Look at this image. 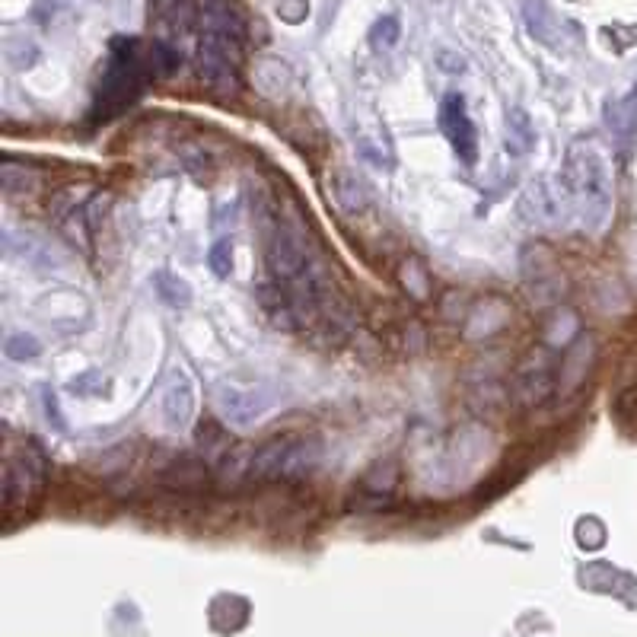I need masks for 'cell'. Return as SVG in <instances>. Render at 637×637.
Returning a JSON list of instances; mask_svg holds the SVG:
<instances>
[{"label": "cell", "instance_id": "cell-14", "mask_svg": "<svg viewBox=\"0 0 637 637\" xmlns=\"http://www.w3.org/2000/svg\"><path fill=\"white\" fill-rule=\"evenodd\" d=\"M36 58H39V48L29 39H10L7 42V61L16 67V71H26V67L36 64Z\"/></svg>", "mask_w": 637, "mask_h": 637}, {"label": "cell", "instance_id": "cell-6", "mask_svg": "<svg viewBox=\"0 0 637 637\" xmlns=\"http://www.w3.org/2000/svg\"><path fill=\"white\" fill-rule=\"evenodd\" d=\"M437 122H440V131L446 134V141H450L453 150L459 153V160L475 163L478 144H475L472 118H469V112H466V99H462L459 93H450V96H446V99L440 102Z\"/></svg>", "mask_w": 637, "mask_h": 637}, {"label": "cell", "instance_id": "cell-12", "mask_svg": "<svg viewBox=\"0 0 637 637\" xmlns=\"http://www.w3.org/2000/svg\"><path fill=\"white\" fill-rule=\"evenodd\" d=\"M147 61H150V74H157V77H166L179 67V55L166 42H153L147 51Z\"/></svg>", "mask_w": 637, "mask_h": 637}, {"label": "cell", "instance_id": "cell-5", "mask_svg": "<svg viewBox=\"0 0 637 637\" xmlns=\"http://www.w3.org/2000/svg\"><path fill=\"white\" fill-rule=\"evenodd\" d=\"M45 485V459L36 446H29L20 456H10L4 466V507L13 513L16 507H26L36 501Z\"/></svg>", "mask_w": 637, "mask_h": 637}, {"label": "cell", "instance_id": "cell-2", "mask_svg": "<svg viewBox=\"0 0 637 637\" xmlns=\"http://www.w3.org/2000/svg\"><path fill=\"white\" fill-rule=\"evenodd\" d=\"M239 55H243V20L227 0H208L201 10L198 74L217 96L239 90Z\"/></svg>", "mask_w": 637, "mask_h": 637}, {"label": "cell", "instance_id": "cell-21", "mask_svg": "<svg viewBox=\"0 0 637 637\" xmlns=\"http://www.w3.org/2000/svg\"><path fill=\"white\" fill-rule=\"evenodd\" d=\"M42 399H45V415H48V421L55 424L58 430H64V415H61V408H58V402H55V392H51V389H42Z\"/></svg>", "mask_w": 637, "mask_h": 637}, {"label": "cell", "instance_id": "cell-9", "mask_svg": "<svg viewBox=\"0 0 637 637\" xmlns=\"http://www.w3.org/2000/svg\"><path fill=\"white\" fill-rule=\"evenodd\" d=\"M606 125L618 147L628 150L637 141V90L625 99H615L606 106Z\"/></svg>", "mask_w": 637, "mask_h": 637}, {"label": "cell", "instance_id": "cell-1", "mask_svg": "<svg viewBox=\"0 0 637 637\" xmlns=\"http://www.w3.org/2000/svg\"><path fill=\"white\" fill-rule=\"evenodd\" d=\"M561 192L590 233H602L612 220V176L606 153L596 144H571L561 169Z\"/></svg>", "mask_w": 637, "mask_h": 637}, {"label": "cell", "instance_id": "cell-7", "mask_svg": "<svg viewBox=\"0 0 637 637\" xmlns=\"http://www.w3.org/2000/svg\"><path fill=\"white\" fill-rule=\"evenodd\" d=\"M271 405H274V399H268L265 389L233 386V383H223L217 389V408H220V415L227 418L230 424H236V427H246V424L258 421Z\"/></svg>", "mask_w": 637, "mask_h": 637}, {"label": "cell", "instance_id": "cell-3", "mask_svg": "<svg viewBox=\"0 0 637 637\" xmlns=\"http://www.w3.org/2000/svg\"><path fill=\"white\" fill-rule=\"evenodd\" d=\"M319 459H322L319 440L284 434L258 446V453L249 462V475L252 481H300L319 466Z\"/></svg>", "mask_w": 637, "mask_h": 637}, {"label": "cell", "instance_id": "cell-17", "mask_svg": "<svg viewBox=\"0 0 637 637\" xmlns=\"http://www.w3.org/2000/svg\"><path fill=\"white\" fill-rule=\"evenodd\" d=\"M507 137L513 141V153L529 150L532 141H536V137H532V128H529V118H526L523 112H513L510 125H507Z\"/></svg>", "mask_w": 637, "mask_h": 637}, {"label": "cell", "instance_id": "cell-16", "mask_svg": "<svg viewBox=\"0 0 637 637\" xmlns=\"http://www.w3.org/2000/svg\"><path fill=\"white\" fill-rule=\"evenodd\" d=\"M399 36H402V26H399V20H395V16H383V20L370 29V42H373L376 51H380V48H392L395 42H399Z\"/></svg>", "mask_w": 637, "mask_h": 637}, {"label": "cell", "instance_id": "cell-10", "mask_svg": "<svg viewBox=\"0 0 637 637\" xmlns=\"http://www.w3.org/2000/svg\"><path fill=\"white\" fill-rule=\"evenodd\" d=\"M153 287H157V294L166 306H176V309H185L188 303H192V287H188L185 278H179V274L172 271H157L153 274Z\"/></svg>", "mask_w": 637, "mask_h": 637}, {"label": "cell", "instance_id": "cell-4", "mask_svg": "<svg viewBox=\"0 0 637 637\" xmlns=\"http://www.w3.org/2000/svg\"><path fill=\"white\" fill-rule=\"evenodd\" d=\"M150 71V61H144L141 45L134 39H115L112 42V58L106 74H102L99 83V112L102 115H115L122 112L128 102H134L144 90V77Z\"/></svg>", "mask_w": 637, "mask_h": 637}, {"label": "cell", "instance_id": "cell-22", "mask_svg": "<svg viewBox=\"0 0 637 637\" xmlns=\"http://www.w3.org/2000/svg\"><path fill=\"white\" fill-rule=\"evenodd\" d=\"M153 4H157V10H160L163 16H176V13L185 7V0H153Z\"/></svg>", "mask_w": 637, "mask_h": 637}, {"label": "cell", "instance_id": "cell-15", "mask_svg": "<svg viewBox=\"0 0 637 637\" xmlns=\"http://www.w3.org/2000/svg\"><path fill=\"white\" fill-rule=\"evenodd\" d=\"M208 265H211V271L217 274V278H230V271H233V243H230V239H217V243L211 246Z\"/></svg>", "mask_w": 637, "mask_h": 637}, {"label": "cell", "instance_id": "cell-18", "mask_svg": "<svg viewBox=\"0 0 637 637\" xmlns=\"http://www.w3.org/2000/svg\"><path fill=\"white\" fill-rule=\"evenodd\" d=\"M0 185H4L7 195H16V192H20V185L23 188H32V185H36V179H32L29 169H20V166L7 163L4 169H0Z\"/></svg>", "mask_w": 637, "mask_h": 637}, {"label": "cell", "instance_id": "cell-11", "mask_svg": "<svg viewBox=\"0 0 637 637\" xmlns=\"http://www.w3.org/2000/svg\"><path fill=\"white\" fill-rule=\"evenodd\" d=\"M332 185V195L335 201L341 204V211H360L364 208V198H354V192H364V185H360V179L348 176V172H338Z\"/></svg>", "mask_w": 637, "mask_h": 637}, {"label": "cell", "instance_id": "cell-20", "mask_svg": "<svg viewBox=\"0 0 637 637\" xmlns=\"http://www.w3.org/2000/svg\"><path fill=\"white\" fill-rule=\"evenodd\" d=\"M278 13L284 16L287 23H300L303 16L309 13V4H306V0H281V4H278Z\"/></svg>", "mask_w": 637, "mask_h": 637}, {"label": "cell", "instance_id": "cell-19", "mask_svg": "<svg viewBox=\"0 0 637 637\" xmlns=\"http://www.w3.org/2000/svg\"><path fill=\"white\" fill-rule=\"evenodd\" d=\"M102 389H106V380H102L99 370H86L83 376L71 380V392H77V395H90V392H102Z\"/></svg>", "mask_w": 637, "mask_h": 637}, {"label": "cell", "instance_id": "cell-8", "mask_svg": "<svg viewBox=\"0 0 637 637\" xmlns=\"http://www.w3.org/2000/svg\"><path fill=\"white\" fill-rule=\"evenodd\" d=\"M163 415L172 430H185L195 418V389L182 370L172 373L163 389Z\"/></svg>", "mask_w": 637, "mask_h": 637}, {"label": "cell", "instance_id": "cell-13", "mask_svg": "<svg viewBox=\"0 0 637 637\" xmlns=\"http://www.w3.org/2000/svg\"><path fill=\"white\" fill-rule=\"evenodd\" d=\"M4 354L10 357V360H36L39 354H42V344L32 338V335H10L7 338V344H4Z\"/></svg>", "mask_w": 637, "mask_h": 637}]
</instances>
